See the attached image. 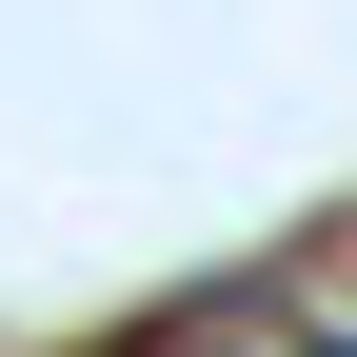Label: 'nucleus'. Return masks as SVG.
<instances>
[{"mask_svg":"<svg viewBox=\"0 0 357 357\" xmlns=\"http://www.w3.org/2000/svg\"><path fill=\"white\" fill-rule=\"evenodd\" d=\"M318 357H357V337H318Z\"/></svg>","mask_w":357,"mask_h":357,"instance_id":"nucleus-2","label":"nucleus"},{"mask_svg":"<svg viewBox=\"0 0 357 357\" xmlns=\"http://www.w3.org/2000/svg\"><path fill=\"white\" fill-rule=\"evenodd\" d=\"M178 357H238V337H178Z\"/></svg>","mask_w":357,"mask_h":357,"instance_id":"nucleus-1","label":"nucleus"}]
</instances>
